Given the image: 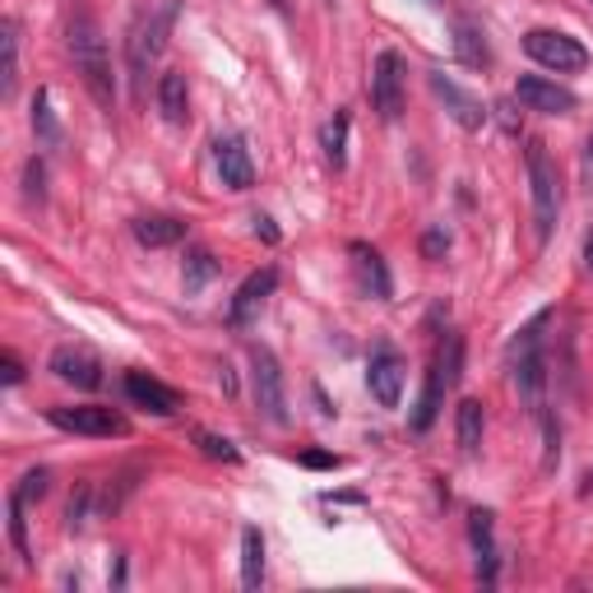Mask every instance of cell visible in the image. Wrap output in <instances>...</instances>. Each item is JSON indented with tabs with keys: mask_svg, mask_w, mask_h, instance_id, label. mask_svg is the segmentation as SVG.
<instances>
[{
	"mask_svg": "<svg viewBox=\"0 0 593 593\" xmlns=\"http://www.w3.org/2000/svg\"><path fill=\"white\" fill-rule=\"evenodd\" d=\"M65 42H70V61H75V75L84 79V89L94 94L98 107L112 112V102H117V75H112V52H107L102 24H98L94 14H75L70 29H65Z\"/></svg>",
	"mask_w": 593,
	"mask_h": 593,
	"instance_id": "6da1fadb",
	"label": "cell"
},
{
	"mask_svg": "<svg viewBox=\"0 0 593 593\" xmlns=\"http://www.w3.org/2000/svg\"><path fill=\"white\" fill-rule=\"evenodd\" d=\"M524 172H529V200H534V232H538V246H547L557 218H561V177H557V163L547 158V144L529 140L524 149Z\"/></svg>",
	"mask_w": 593,
	"mask_h": 593,
	"instance_id": "7a4b0ae2",
	"label": "cell"
},
{
	"mask_svg": "<svg viewBox=\"0 0 593 593\" xmlns=\"http://www.w3.org/2000/svg\"><path fill=\"white\" fill-rule=\"evenodd\" d=\"M172 14L177 6H163L144 14L135 29H130V42H125V61H130V84H135V98L144 102V79L153 70V61L163 56V42H167V29H172Z\"/></svg>",
	"mask_w": 593,
	"mask_h": 593,
	"instance_id": "3957f363",
	"label": "cell"
},
{
	"mask_svg": "<svg viewBox=\"0 0 593 593\" xmlns=\"http://www.w3.org/2000/svg\"><path fill=\"white\" fill-rule=\"evenodd\" d=\"M524 52H529L542 70H552V75H580V70H589L584 42L570 37V33H557V29H529V33H524Z\"/></svg>",
	"mask_w": 593,
	"mask_h": 593,
	"instance_id": "277c9868",
	"label": "cell"
},
{
	"mask_svg": "<svg viewBox=\"0 0 593 593\" xmlns=\"http://www.w3.org/2000/svg\"><path fill=\"white\" fill-rule=\"evenodd\" d=\"M251 389H255V408L270 417L274 427H288V385H283V366L270 348H251Z\"/></svg>",
	"mask_w": 593,
	"mask_h": 593,
	"instance_id": "5b68a950",
	"label": "cell"
},
{
	"mask_svg": "<svg viewBox=\"0 0 593 593\" xmlns=\"http://www.w3.org/2000/svg\"><path fill=\"white\" fill-rule=\"evenodd\" d=\"M404 89H408V65L399 52H381L376 65H371V79H366V94L371 107H376L381 121H399L404 117Z\"/></svg>",
	"mask_w": 593,
	"mask_h": 593,
	"instance_id": "8992f818",
	"label": "cell"
},
{
	"mask_svg": "<svg viewBox=\"0 0 593 593\" xmlns=\"http://www.w3.org/2000/svg\"><path fill=\"white\" fill-rule=\"evenodd\" d=\"M47 422L61 431H75V436H125L130 422L117 408H102V404H75V408H47Z\"/></svg>",
	"mask_w": 593,
	"mask_h": 593,
	"instance_id": "52a82bcc",
	"label": "cell"
},
{
	"mask_svg": "<svg viewBox=\"0 0 593 593\" xmlns=\"http://www.w3.org/2000/svg\"><path fill=\"white\" fill-rule=\"evenodd\" d=\"M515 102L524 107V112H542V117H565V112H575V94L565 89V84L557 79H547V75H524L515 84Z\"/></svg>",
	"mask_w": 593,
	"mask_h": 593,
	"instance_id": "ba28073f",
	"label": "cell"
},
{
	"mask_svg": "<svg viewBox=\"0 0 593 593\" xmlns=\"http://www.w3.org/2000/svg\"><path fill=\"white\" fill-rule=\"evenodd\" d=\"M404 358L394 353V348H376L366 362V389L371 399H376L381 408H399V394H404Z\"/></svg>",
	"mask_w": 593,
	"mask_h": 593,
	"instance_id": "9c48e42d",
	"label": "cell"
},
{
	"mask_svg": "<svg viewBox=\"0 0 593 593\" xmlns=\"http://www.w3.org/2000/svg\"><path fill=\"white\" fill-rule=\"evenodd\" d=\"M427 84H431V94L446 102V112L454 117V125L482 130V125L492 121V107H482V98H473L469 89H459L454 79H446V75H427Z\"/></svg>",
	"mask_w": 593,
	"mask_h": 593,
	"instance_id": "30bf717a",
	"label": "cell"
},
{
	"mask_svg": "<svg viewBox=\"0 0 593 593\" xmlns=\"http://www.w3.org/2000/svg\"><path fill=\"white\" fill-rule=\"evenodd\" d=\"M213 167H218V177H223L228 190H251L255 186V163H251L246 140H237V135L218 140L213 144Z\"/></svg>",
	"mask_w": 593,
	"mask_h": 593,
	"instance_id": "8fae6325",
	"label": "cell"
},
{
	"mask_svg": "<svg viewBox=\"0 0 593 593\" xmlns=\"http://www.w3.org/2000/svg\"><path fill=\"white\" fill-rule=\"evenodd\" d=\"M125 399L130 404H140V408H149V413H158V417H172L182 408V394L172 389V385H163V381H153L149 371H125Z\"/></svg>",
	"mask_w": 593,
	"mask_h": 593,
	"instance_id": "7c38bea8",
	"label": "cell"
},
{
	"mask_svg": "<svg viewBox=\"0 0 593 593\" xmlns=\"http://www.w3.org/2000/svg\"><path fill=\"white\" fill-rule=\"evenodd\" d=\"M274 288H278V270H274V265L255 270V274L237 288V297H232V306H228V320H232V325H251V320L260 316V306L270 301Z\"/></svg>",
	"mask_w": 593,
	"mask_h": 593,
	"instance_id": "4fadbf2b",
	"label": "cell"
},
{
	"mask_svg": "<svg viewBox=\"0 0 593 593\" xmlns=\"http://www.w3.org/2000/svg\"><path fill=\"white\" fill-rule=\"evenodd\" d=\"M515 362V389L524 394V404H529V413L534 417H542L547 413V358H542V348H529V353H519V358H510Z\"/></svg>",
	"mask_w": 593,
	"mask_h": 593,
	"instance_id": "5bb4252c",
	"label": "cell"
},
{
	"mask_svg": "<svg viewBox=\"0 0 593 593\" xmlns=\"http://www.w3.org/2000/svg\"><path fill=\"white\" fill-rule=\"evenodd\" d=\"M348 255H353V274H358V288L366 297H376V301H389L394 293V283H389V270H385V260L376 246H366V241H353L348 246Z\"/></svg>",
	"mask_w": 593,
	"mask_h": 593,
	"instance_id": "9a60e30c",
	"label": "cell"
},
{
	"mask_svg": "<svg viewBox=\"0 0 593 593\" xmlns=\"http://www.w3.org/2000/svg\"><path fill=\"white\" fill-rule=\"evenodd\" d=\"M52 371H56V381L75 385V389H98L102 385V362L94 353H84V348H56Z\"/></svg>",
	"mask_w": 593,
	"mask_h": 593,
	"instance_id": "2e32d148",
	"label": "cell"
},
{
	"mask_svg": "<svg viewBox=\"0 0 593 593\" xmlns=\"http://www.w3.org/2000/svg\"><path fill=\"white\" fill-rule=\"evenodd\" d=\"M450 47H454V56H459V61L469 65V70H487V65H492L487 33H482L477 19H464V14L454 19V24H450Z\"/></svg>",
	"mask_w": 593,
	"mask_h": 593,
	"instance_id": "e0dca14e",
	"label": "cell"
},
{
	"mask_svg": "<svg viewBox=\"0 0 593 593\" xmlns=\"http://www.w3.org/2000/svg\"><path fill=\"white\" fill-rule=\"evenodd\" d=\"M446 371L431 362V371H427V381H422V394H417V404H413V417H408V427L413 431H431L436 427V417H441V408H446Z\"/></svg>",
	"mask_w": 593,
	"mask_h": 593,
	"instance_id": "ac0fdd59",
	"label": "cell"
},
{
	"mask_svg": "<svg viewBox=\"0 0 593 593\" xmlns=\"http://www.w3.org/2000/svg\"><path fill=\"white\" fill-rule=\"evenodd\" d=\"M135 241L149 251H163V246H177V241H186V223L172 213H144L135 218Z\"/></svg>",
	"mask_w": 593,
	"mask_h": 593,
	"instance_id": "d6986e66",
	"label": "cell"
},
{
	"mask_svg": "<svg viewBox=\"0 0 593 593\" xmlns=\"http://www.w3.org/2000/svg\"><path fill=\"white\" fill-rule=\"evenodd\" d=\"M158 112H163L167 125H186L190 121V89H186L182 70L158 75Z\"/></svg>",
	"mask_w": 593,
	"mask_h": 593,
	"instance_id": "ffe728a7",
	"label": "cell"
},
{
	"mask_svg": "<svg viewBox=\"0 0 593 593\" xmlns=\"http://www.w3.org/2000/svg\"><path fill=\"white\" fill-rule=\"evenodd\" d=\"M469 538H473V552H477V580L496 584V542H492V515L487 510L469 515Z\"/></svg>",
	"mask_w": 593,
	"mask_h": 593,
	"instance_id": "44dd1931",
	"label": "cell"
},
{
	"mask_svg": "<svg viewBox=\"0 0 593 593\" xmlns=\"http://www.w3.org/2000/svg\"><path fill=\"white\" fill-rule=\"evenodd\" d=\"M348 125H353V117H348V107H339V112L329 117L325 130H320V149H325V158H329V167H334V172L348 167Z\"/></svg>",
	"mask_w": 593,
	"mask_h": 593,
	"instance_id": "7402d4cb",
	"label": "cell"
},
{
	"mask_svg": "<svg viewBox=\"0 0 593 593\" xmlns=\"http://www.w3.org/2000/svg\"><path fill=\"white\" fill-rule=\"evenodd\" d=\"M241 584H246L251 593L265 584V538H260L255 524L241 529Z\"/></svg>",
	"mask_w": 593,
	"mask_h": 593,
	"instance_id": "603a6c76",
	"label": "cell"
},
{
	"mask_svg": "<svg viewBox=\"0 0 593 593\" xmlns=\"http://www.w3.org/2000/svg\"><path fill=\"white\" fill-rule=\"evenodd\" d=\"M482 427H487V413H482L477 399H464L454 408V436H459V450H464V454L482 450Z\"/></svg>",
	"mask_w": 593,
	"mask_h": 593,
	"instance_id": "cb8c5ba5",
	"label": "cell"
},
{
	"mask_svg": "<svg viewBox=\"0 0 593 593\" xmlns=\"http://www.w3.org/2000/svg\"><path fill=\"white\" fill-rule=\"evenodd\" d=\"M218 270H223V265H218V260H213V251H205V246H190V251H186V270H182V278H186V293H190V297H195V293H205L209 283L218 278Z\"/></svg>",
	"mask_w": 593,
	"mask_h": 593,
	"instance_id": "d4e9b609",
	"label": "cell"
},
{
	"mask_svg": "<svg viewBox=\"0 0 593 593\" xmlns=\"http://www.w3.org/2000/svg\"><path fill=\"white\" fill-rule=\"evenodd\" d=\"M0 52H6V65H0V98H14V79H19V24L6 19L0 29Z\"/></svg>",
	"mask_w": 593,
	"mask_h": 593,
	"instance_id": "484cf974",
	"label": "cell"
},
{
	"mask_svg": "<svg viewBox=\"0 0 593 593\" xmlns=\"http://www.w3.org/2000/svg\"><path fill=\"white\" fill-rule=\"evenodd\" d=\"M33 135L47 144V149H56L61 144V125H56V112H52V94L47 89H37L33 94Z\"/></svg>",
	"mask_w": 593,
	"mask_h": 593,
	"instance_id": "4316f807",
	"label": "cell"
},
{
	"mask_svg": "<svg viewBox=\"0 0 593 593\" xmlns=\"http://www.w3.org/2000/svg\"><path fill=\"white\" fill-rule=\"evenodd\" d=\"M24 496L10 492V542H14V552L19 561H33V547H29V519H24Z\"/></svg>",
	"mask_w": 593,
	"mask_h": 593,
	"instance_id": "83f0119b",
	"label": "cell"
},
{
	"mask_svg": "<svg viewBox=\"0 0 593 593\" xmlns=\"http://www.w3.org/2000/svg\"><path fill=\"white\" fill-rule=\"evenodd\" d=\"M135 477H140V469H125V473H117L112 482H107V492H102V501H98V510H102V515H117L121 505H125V496L140 487Z\"/></svg>",
	"mask_w": 593,
	"mask_h": 593,
	"instance_id": "f1b7e54d",
	"label": "cell"
},
{
	"mask_svg": "<svg viewBox=\"0 0 593 593\" xmlns=\"http://www.w3.org/2000/svg\"><path fill=\"white\" fill-rule=\"evenodd\" d=\"M436 366L446 371V385L454 389V385H459V376H464V339H459V334H446L441 353H436Z\"/></svg>",
	"mask_w": 593,
	"mask_h": 593,
	"instance_id": "f546056e",
	"label": "cell"
},
{
	"mask_svg": "<svg viewBox=\"0 0 593 593\" xmlns=\"http://www.w3.org/2000/svg\"><path fill=\"white\" fill-rule=\"evenodd\" d=\"M547 320H552V311H538L529 325L519 329V334L510 339V358H519V353H529V348H542V329H547Z\"/></svg>",
	"mask_w": 593,
	"mask_h": 593,
	"instance_id": "4dcf8cb0",
	"label": "cell"
},
{
	"mask_svg": "<svg viewBox=\"0 0 593 593\" xmlns=\"http://www.w3.org/2000/svg\"><path fill=\"white\" fill-rule=\"evenodd\" d=\"M47 200V167L42 158H29L24 163V205H42Z\"/></svg>",
	"mask_w": 593,
	"mask_h": 593,
	"instance_id": "1f68e13d",
	"label": "cell"
},
{
	"mask_svg": "<svg viewBox=\"0 0 593 593\" xmlns=\"http://www.w3.org/2000/svg\"><path fill=\"white\" fill-rule=\"evenodd\" d=\"M89 505H94V482H84V487L70 496V510H65V529L79 534L84 524H89Z\"/></svg>",
	"mask_w": 593,
	"mask_h": 593,
	"instance_id": "d6a6232c",
	"label": "cell"
},
{
	"mask_svg": "<svg viewBox=\"0 0 593 593\" xmlns=\"http://www.w3.org/2000/svg\"><path fill=\"white\" fill-rule=\"evenodd\" d=\"M195 441H200V450H205L209 459H223V464H237V459H241V450L228 441V436H213V431H195Z\"/></svg>",
	"mask_w": 593,
	"mask_h": 593,
	"instance_id": "836d02e7",
	"label": "cell"
},
{
	"mask_svg": "<svg viewBox=\"0 0 593 593\" xmlns=\"http://www.w3.org/2000/svg\"><path fill=\"white\" fill-rule=\"evenodd\" d=\"M538 422H542V436H547V459H542V469L552 473V469L561 464V422H557L552 413H542Z\"/></svg>",
	"mask_w": 593,
	"mask_h": 593,
	"instance_id": "e575fe53",
	"label": "cell"
},
{
	"mask_svg": "<svg viewBox=\"0 0 593 593\" xmlns=\"http://www.w3.org/2000/svg\"><path fill=\"white\" fill-rule=\"evenodd\" d=\"M47 487H52V473L47 469H29L24 477H19V496H24V501H42V496H47Z\"/></svg>",
	"mask_w": 593,
	"mask_h": 593,
	"instance_id": "d590c367",
	"label": "cell"
},
{
	"mask_svg": "<svg viewBox=\"0 0 593 593\" xmlns=\"http://www.w3.org/2000/svg\"><path fill=\"white\" fill-rule=\"evenodd\" d=\"M446 251H450V232H446V228H427V237H422V260H446Z\"/></svg>",
	"mask_w": 593,
	"mask_h": 593,
	"instance_id": "8d00e7d4",
	"label": "cell"
},
{
	"mask_svg": "<svg viewBox=\"0 0 593 593\" xmlns=\"http://www.w3.org/2000/svg\"><path fill=\"white\" fill-rule=\"evenodd\" d=\"M297 459H301L306 469H339V464H343V459H339V454H329V450H301Z\"/></svg>",
	"mask_w": 593,
	"mask_h": 593,
	"instance_id": "74e56055",
	"label": "cell"
},
{
	"mask_svg": "<svg viewBox=\"0 0 593 593\" xmlns=\"http://www.w3.org/2000/svg\"><path fill=\"white\" fill-rule=\"evenodd\" d=\"M0 381H6V385H19V381H24V362H19L14 353L0 358Z\"/></svg>",
	"mask_w": 593,
	"mask_h": 593,
	"instance_id": "f35d334b",
	"label": "cell"
},
{
	"mask_svg": "<svg viewBox=\"0 0 593 593\" xmlns=\"http://www.w3.org/2000/svg\"><path fill=\"white\" fill-rule=\"evenodd\" d=\"M580 186L593 195V135L584 140V153H580Z\"/></svg>",
	"mask_w": 593,
	"mask_h": 593,
	"instance_id": "ab89813d",
	"label": "cell"
},
{
	"mask_svg": "<svg viewBox=\"0 0 593 593\" xmlns=\"http://www.w3.org/2000/svg\"><path fill=\"white\" fill-rule=\"evenodd\" d=\"M251 223H255V237H265L270 246H274V241H278V228H274V218H270V213H255Z\"/></svg>",
	"mask_w": 593,
	"mask_h": 593,
	"instance_id": "60d3db41",
	"label": "cell"
},
{
	"mask_svg": "<svg viewBox=\"0 0 593 593\" xmlns=\"http://www.w3.org/2000/svg\"><path fill=\"white\" fill-rule=\"evenodd\" d=\"M492 112H501V125H505V130H510V135H515V130H519V117H515V102H496V107H492Z\"/></svg>",
	"mask_w": 593,
	"mask_h": 593,
	"instance_id": "b9f144b4",
	"label": "cell"
},
{
	"mask_svg": "<svg viewBox=\"0 0 593 593\" xmlns=\"http://www.w3.org/2000/svg\"><path fill=\"white\" fill-rule=\"evenodd\" d=\"M218 385H223V394H237V376H232V366H228V362L218 366Z\"/></svg>",
	"mask_w": 593,
	"mask_h": 593,
	"instance_id": "7bdbcfd3",
	"label": "cell"
},
{
	"mask_svg": "<svg viewBox=\"0 0 593 593\" xmlns=\"http://www.w3.org/2000/svg\"><path fill=\"white\" fill-rule=\"evenodd\" d=\"M584 270L593 274V228H589V237H584Z\"/></svg>",
	"mask_w": 593,
	"mask_h": 593,
	"instance_id": "ee69618b",
	"label": "cell"
},
{
	"mask_svg": "<svg viewBox=\"0 0 593 593\" xmlns=\"http://www.w3.org/2000/svg\"><path fill=\"white\" fill-rule=\"evenodd\" d=\"M270 6H274V10H288V0H270Z\"/></svg>",
	"mask_w": 593,
	"mask_h": 593,
	"instance_id": "f6af8a7d",
	"label": "cell"
}]
</instances>
